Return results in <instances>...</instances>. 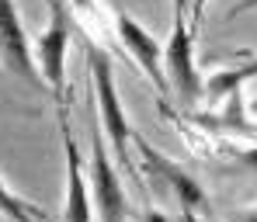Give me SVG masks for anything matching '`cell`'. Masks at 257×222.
<instances>
[{
	"label": "cell",
	"mask_w": 257,
	"mask_h": 222,
	"mask_svg": "<svg viewBox=\"0 0 257 222\" xmlns=\"http://www.w3.org/2000/svg\"><path fill=\"white\" fill-rule=\"evenodd\" d=\"M205 7H209V0H191V25H195V28L202 25V18H205Z\"/></svg>",
	"instance_id": "8fae6325"
},
{
	"label": "cell",
	"mask_w": 257,
	"mask_h": 222,
	"mask_svg": "<svg viewBox=\"0 0 257 222\" xmlns=\"http://www.w3.org/2000/svg\"><path fill=\"white\" fill-rule=\"evenodd\" d=\"M233 222H257V208H254V212H247V215H240V219H233Z\"/></svg>",
	"instance_id": "9a60e30c"
},
{
	"label": "cell",
	"mask_w": 257,
	"mask_h": 222,
	"mask_svg": "<svg viewBox=\"0 0 257 222\" xmlns=\"http://www.w3.org/2000/svg\"><path fill=\"white\" fill-rule=\"evenodd\" d=\"M59 118V139H63V160H66V201H63V222H90L94 219V205H90V180L80 163V149L70 129V108L59 104L56 108Z\"/></svg>",
	"instance_id": "ba28073f"
},
{
	"label": "cell",
	"mask_w": 257,
	"mask_h": 222,
	"mask_svg": "<svg viewBox=\"0 0 257 222\" xmlns=\"http://www.w3.org/2000/svg\"><path fill=\"white\" fill-rule=\"evenodd\" d=\"M115 39L128 52V59L143 70V77L157 87V94L167 97L171 84H167V73H164V45L157 42V35H150L132 14L115 11Z\"/></svg>",
	"instance_id": "52a82bcc"
},
{
	"label": "cell",
	"mask_w": 257,
	"mask_h": 222,
	"mask_svg": "<svg viewBox=\"0 0 257 222\" xmlns=\"http://www.w3.org/2000/svg\"><path fill=\"white\" fill-rule=\"evenodd\" d=\"M132 146H136V153H139V167L150 174V177L157 180L167 194H171L174 201H177V208H181V215L184 222H202L209 215V198H205V187L198 184V180L191 177L177 160L171 156H164L160 149H153L143 135H136L132 139Z\"/></svg>",
	"instance_id": "277c9868"
},
{
	"label": "cell",
	"mask_w": 257,
	"mask_h": 222,
	"mask_svg": "<svg viewBox=\"0 0 257 222\" xmlns=\"http://www.w3.org/2000/svg\"><path fill=\"white\" fill-rule=\"evenodd\" d=\"M247 11H257V0H240L229 14H226V21H233V18H240V14H247Z\"/></svg>",
	"instance_id": "4fadbf2b"
},
{
	"label": "cell",
	"mask_w": 257,
	"mask_h": 222,
	"mask_svg": "<svg viewBox=\"0 0 257 222\" xmlns=\"http://www.w3.org/2000/svg\"><path fill=\"white\" fill-rule=\"evenodd\" d=\"M0 215L11 222H42L45 212L39 208V205H32L28 198H21L7 180L0 177Z\"/></svg>",
	"instance_id": "30bf717a"
},
{
	"label": "cell",
	"mask_w": 257,
	"mask_h": 222,
	"mask_svg": "<svg viewBox=\"0 0 257 222\" xmlns=\"http://www.w3.org/2000/svg\"><path fill=\"white\" fill-rule=\"evenodd\" d=\"M195 39H198V28L191 25V0H174L171 39L164 42V73L171 94H177L184 108H195L205 97V80L195 63Z\"/></svg>",
	"instance_id": "7a4b0ae2"
},
{
	"label": "cell",
	"mask_w": 257,
	"mask_h": 222,
	"mask_svg": "<svg viewBox=\"0 0 257 222\" xmlns=\"http://www.w3.org/2000/svg\"><path fill=\"white\" fill-rule=\"evenodd\" d=\"M0 63L14 77H21L25 84H32L39 94L49 90L42 73H39V63H35V45H32L28 32H25V21L18 14L14 0H0Z\"/></svg>",
	"instance_id": "8992f818"
},
{
	"label": "cell",
	"mask_w": 257,
	"mask_h": 222,
	"mask_svg": "<svg viewBox=\"0 0 257 222\" xmlns=\"http://www.w3.org/2000/svg\"><path fill=\"white\" fill-rule=\"evenodd\" d=\"M45 7H49V21H45L42 35L35 39V63L59 108V104H66V52H70V39H73L77 25H73L66 0H45Z\"/></svg>",
	"instance_id": "3957f363"
},
{
	"label": "cell",
	"mask_w": 257,
	"mask_h": 222,
	"mask_svg": "<svg viewBox=\"0 0 257 222\" xmlns=\"http://www.w3.org/2000/svg\"><path fill=\"white\" fill-rule=\"evenodd\" d=\"M143 222H174V219L167 215V212H160V208H153V205H150V208L143 212Z\"/></svg>",
	"instance_id": "5bb4252c"
},
{
	"label": "cell",
	"mask_w": 257,
	"mask_h": 222,
	"mask_svg": "<svg viewBox=\"0 0 257 222\" xmlns=\"http://www.w3.org/2000/svg\"><path fill=\"white\" fill-rule=\"evenodd\" d=\"M250 80H257V56L247 52V59H243L240 66L219 70V73H212V77L205 80V97H202V101L222 104V101H229V97H240L243 84H250Z\"/></svg>",
	"instance_id": "9c48e42d"
},
{
	"label": "cell",
	"mask_w": 257,
	"mask_h": 222,
	"mask_svg": "<svg viewBox=\"0 0 257 222\" xmlns=\"http://www.w3.org/2000/svg\"><path fill=\"white\" fill-rule=\"evenodd\" d=\"M84 52H87V73H90V90H94V115L104 129V139L115 153L118 167H132V139L136 132L128 129V115L122 108L118 97V84H115V70L111 59L101 45H94L90 39H84Z\"/></svg>",
	"instance_id": "6da1fadb"
},
{
	"label": "cell",
	"mask_w": 257,
	"mask_h": 222,
	"mask_svg": "<svg viewBox=\"0 0 257 222\" xmlns=\"http://www.w3.org/2000/svg\"><path fill=\"white\" fill-rule=\"evenodd\" d=\"M236 160H240L243 167H250V170L257 174V146H254V149H240V153H236Z\"/></svg>",
	"instance_id": "7c38bea8"
},
{
	"label": "cell",
	"mask_w": 257,
	"mask_h": 222,
	"mask_svg": "<svg viewBox=\"0 0 257 222\" xmlns=\"http://www.w3.org/2000/svg\"><path fill=\"white\" fill-rule=\"evenodd\" d=\"M77 4H90V0H77Z\"/></svg>",
	"instance_id": "2e32d148"
},
{
	"label": "cell",
	"mask_w": 257,
	"mask_h": 222,
	"mask_svg": "<svg viewBox=\"0 0 257 222\" xmlns=\"http://www.w3.org/2000/svg\"><path fill=\"white\" fill-rule=\"evenodd\" d=\"M94 142H90V163H87V180H90V205L101 222H125L128 219V201L125 187L118 180V163L108 156V142L101 139V122L94 115Z\"/></svg>",
	"instance_id": "5b68a950"
}]
</instances>
